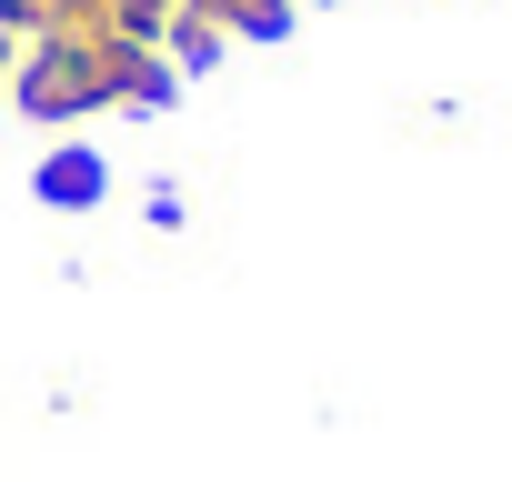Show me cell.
Returning a JSON list of instances; mask_svg holds the SVG:
<instances>
[{"label": "cell", "mask_w": 512, "mask_h": 482, "mask_svg": "<svg viewBox=\"0 0 512 482\" xmlns=\"http://www.w3.org/2000/svg\"><path fill=\"white\" fill-rule=\"evenodd\" d=\"M181 11H201L211 31H272V21L292 11V0H181Z\"/></svg>", "instance_id": "6da1fadb"}, {"label": "cell", "mask_w": 512, "mask_h": 482, "mask_svg": "<svg viewBox=\"0 0 512 482\" xmlns=\"http://www.w3.org/2000/svg\"><path fill=\"white\" fill-rule=\"evenodd\" d=\"M51 191H61V201H91L101 171H91V161H51Z\"/></svg>", "instance_id": "7a4b0ae2"}]
</instances>
